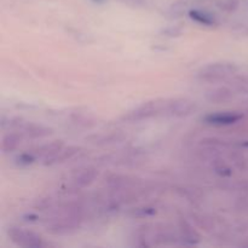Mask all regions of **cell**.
<instances>
[{
	"mask_svg": "<svg viewBox=\"0 0 248 248\" xmlns=\"http://www.w3.org/2000/svg\"><path fill=\"white\" fill-rule=\"evenodd\" d=\"M166 106L167 99H156V101L147 102L133 111H130L127 115L124 116V119L128 121H140L154 118L159 114H166Z\"/></svg>",
	"mask_w": 248,
	"mask_h": 248,
	"instance_id": "cell-1",
	"label": "cell"
},
{
	"mask_svg": "<svg viewBox=\"0 0 248 248\" xmlns=\"http://www.w3.org/2000/svg\"><path fill=\"white\" fill-rule=\"evenodd\" d=\"M235 70H236V68L232 63H212V64L201 69V72L199 73V78L208 82H217L225 79L228 75L234 73Z\"/></svg>",
	"mask_w": 248,
	"mask_h": 248,
	"instance_id": "cell-2",
	"label": "cell"
},
{
	"mask_svg": "<svg viewBox=\"0 0 248 248\" xmlns=\"http://www.w3.org/2000/svg\"><path fill=\"white\" fill-rule=\"evenodd\" d=\"M7 235L14 244L21 247H41L43 239L39 234L31 230H23L21 228H10Z\"/></svg>",
	"mask_w": 248,
	"mask_h": 248,
	"instance_id": "cell-3",
	"label": "cell"
},
{
	"mask_svg": "<svg viewBox=\"0 0 248 248\" xmlns=\"http://www.w3.org/2000/svg\"><path fill=\"white\" fill-rule=\"evenodd\" d=\"M196 110L195 102L190 101L186 98H178V99H167L166 106V115L170 116H183L190 115L191 113Z\"/></svg>",
	"mask_w": 248,
	"mask_h": 248,
	"instance_id": "cell-4",
	"label": "cell"
},
{
	"mask_svg": "<svg viewBox=\"0 0 248 248\" xmlns=\"http://www.w3.org/2000/svg\"><path fill=\"white\" fill-rule=\"evenodd\" d=\"M242 119V115L239 113H229V111H220V113L208 114L203 118V121L210 125L217 126H228L235 123H239Z\"/></svg>",
	"mask_w": 248,
	"mask_h": 248,
	"instance_id": "cell-5",
	"label": "cell"
},
{
	"mask_svg": "<svg viewBox=\"0 0 248 248\" xmlns=\"http://www.w3.org/2000/svg\"><path fill=\"white\" fill-rule=\"evenodd\" d=\"M79 152V148L78 147H68L62 149H60L58 152H56L55 154L50 155V156L45 157L44 159V164L45 165H53V164H61V162H64L67 160L72 159L77 153Z\"/></svg>",
	"mask_w": 248,
	"mask_h": 248,
	"instance_id": "cell-6",
	"label": "cell"
},
{
	"mask_svg": "<svg viewBox=\"0 0 248 248\" xmlns=\"http://www.w3.org/2000/svg\"><path fill=\"white\" fill-rule=\"evenodd\" d=\"M21 128L23 131V135H26L29 138H43L46 137V136H50L52 133V128L33 123L23 124L21 126Z\"/></svg>",
	"mask_w": 248,
	"mask_h": 248,
	"instance_id": "cell-7",
	"label": "cell"
},
{
	"mask_svg": "<svg viewBox=\"0 0 248 248\" xmlns=\"http://www.w3.org/2000/svg\"><path fill=\"white\" fill-rule=\"evenodd\" d=\"M97 171L93 167H86L84 170H80L74 176V183L78 188H85L89 186L90 184L93 183V181L97 177Z\"/></svg>",
	"mask_w": 248,
	"mask_h": 248,
	"instance_id": "cell-8",
	"label": "cell"
},
{
	"mask_svg": "<svg viewBox=\"0 0 248 248\" xmlns=\"http://www.w3.org/2000/svg\"><path fill=\"white\" fill-rule=\"evenodd\" d=\"M179 228H181L182 240H183L184 244L198 245L200 242V235L198 234V232L186 220L182 219L181 223H179Z\"/></svg>",
	"mask_w": 248,
	"mask_h": 248,
	"instance_id": "cell-9",
	"label": "cell"
},
{
	"mask_svg": "<svg viewBox=\"0 0 248 248\" xmlns=\"http://www.w3.org/2000/svg\"><path fill=\"white\" fill-rule=\"evenodd\" d=\"M232 96V92L228 87H216L206 93V99L211 103L220 104L228 102Z\"/></svg>",
	"mask_w": 248,
	"mask_h": 248,
	"instance_id": "cell-10",
	"label": "cell"
},
{
	"mask_svg": "<svg viewBox=\"0 0 248 248\" xmlns=\"http://www.w3.org/2000/svg\"><path fill=\"white\" fill-rule=\"evenodd\" d=\"M63 147H64V144H63L62 140H53V142L46 143V144L36 148L35 150H31V153H33L36 157L43 156L44 159H45V157L50 156V155L55 154L56 152H58L60 149H62Z\"/></svg>",
	"mask_w": 248,
	"mask_h": 248,
	"instance_id": "cell-11",
	"label": "cell"
},
{
	"mask_svg": "<svg viewBox=\"0 0 248 248\" xmlns=\"http://www.w3.org/2000/svg\"><path fill=\"white\" fill-rule=\"evenodd\" d=\"M21 143V135L18 133H7L2 137L1 140V150L4 153H11L15 149H17V147Z\"/></svg>",
	"mask_w": 248,
	"mask_h": 248,
	"instance_id": "cell-12",
	"label": "cell"
},
{
	"mask_svg": "<svg viewBox=\"0 0 248 248\" xmlns=\"http://www.w3.org/2000/svg\"><path fill=\"white\" fill-rule=\"evenodd\" d=\"M189 16H190L191 19H194V21L198 22V23L203 24V26L212 27L217 24V21L215 19V17L206 14V12L200 11V10H191V11L189 12Z\"/></svg>",
	"mask_w": 248,
	"mask_h": 248,
	"instance_id": "cell-13",
	"label": "cell"
},
{
	"mask_svg": "<svg viewBox=\"0 0 248 248\" xmlns=\"http://www.w3.org/2000/svg\"><path fill=\"white\" fill-rule=\"evenodd\" d=\"M124 138L121 135H108V136H92L89 137V140H91L94 144L104 145V144H111V143H119Z\"/></svg>",
	"mask_w": 248,
	"mask_h": 248,
	"instance_id": "cell-14",
	"label": "cell"
},
{
	"mask_svg": "<svg viewBox=\"0 0 248 248\" xmlns=\"http://www.w3.org/2000/svg\"><path fill=\"white\" fill-rule=\"evenodd\" d=\"M17 160H18V162L21 165H31L35 161L36 156L31 152H28V153H23V154L19 155V156L17 157Z\"/></svg>",
	"mask_w": 248,
	"mask_h": 248,
	"instance_id": "cell-15",
	"label": "cell"
},
{
	"mask_svg": "<svg viewBox=\"0 0 248 248\" xmlns=\"http://www.w3.org/2000/svg\"><path fill=\"white\" fill-rule=\"evenodd\" d=\"M215 170H216V172H217V173L222 177H229L230 174H232V170H230L229 167L224 164L216 165Z\"/></svg>",
	"mask_w": 248,
	"mask_h": 248,
	"instance_id": "cell-16",
	"label": "cell"
},
{
	"mask_svg": "<svg viewBox=\"0 0 248 248\" xmlns=\"http://www.w3.org/2000/svg\"><path fill=\"white\" fill-rule=\"evenodd\" d=\"M182 29L178 28V27H171V28L164 31V33L169 36H179L182 34Z\"/></svg>",
	"mask_w": 248,
	"mask_h": 248,
	"instance_id": "cell-17",
	"label": "cell"
}]
</instances>
